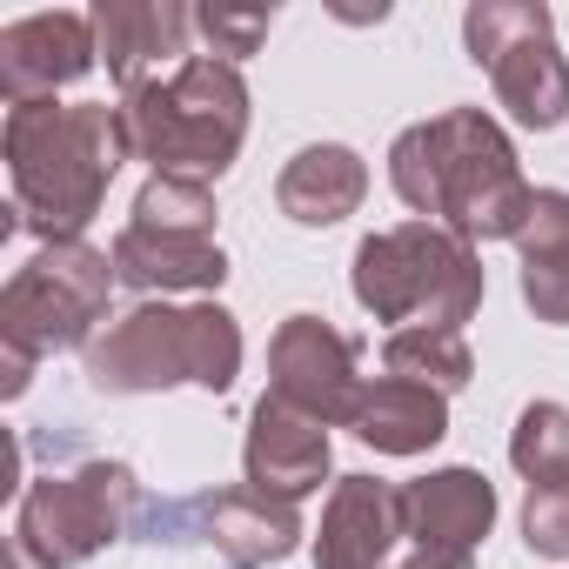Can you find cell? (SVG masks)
Instances as JSON below:
<instances>
[{"label":"cell","mask_w":569,"mask_h":569,"mask_svg":"<svg viewBox=\"0 0 569 569\" xmlns=\"http://www.w3.org/2000/svg\"><path fill=\"white\" fill-rule=\"evenodd\" d=\"M396 542H402V489L382 476H342L322 502L316 569H389Z\"/></svg>","instance_id":"9a60e30c"},{"label":"cell","mask_w":569,"mask_h":569,"mask_svg":"<svg viewBox=\"0 0 569 569\" xmlns=\"http://www.w3.org/2000/svg\"><path fill=\"white\" fill-rule=\"evenodd\" d=\"M88 21H94L101 68L121 81V94H134V88L161 81V68L174 74L188 61L194 8H181V0H101Z\"/></svg>","instance_id":"8fae6325"},{"label":"cell","mask_w":569,"mask_h":569,"mask_svg":"<svg viewBox=\"0 0 569 569\" xmlns=\"http://www.w3.org/2000/svg\"><path fill=\"white\" fill-rule=\"evenodd\" d=\"M376 456H422L449 436V396L422 389V382H402V376H376L362 389V409L349 422Z\"/></svg>","instance_id":"d6986e66"},{"label":"cell","mask_w":569,"mask_h":569,"mask_svg":"<svg viewBox=\"0 0 569 569\" xmlns=\"http://www.w3.org/2000/svg\"><path fill=\"white\" fill-rule=\"evenodd\" d=\"M94 61H101V48H94L88 14L54 8V14H28V21L0 28V94H8V108L54 101L61 88L94 74Z\"/></svg>","instance_id":"30bf717a"},{"label":"cell","mask_w":569,"mask_h":569,"mask_svg":"<svg viewBox=\"0 0 569 569\" xmlns=\"http://www.w3.org/2000/svg\"><path fill=\"white\" fill-rule=\"evenodd\" d=\"M389 181L416 221H436L462 241H516L536 201L509 134L482 108H442L402 128L389 148Z\"/></svg>","instance_id":"6da1fadb"},{"label":"cell","mask_w":569,"mask_h":569,"mask_svg":"<svg viewBox=\"0 0 569 569\" xmlns=\"http://www.w3.org/2000/svg\"><path fill=\"white\" fill-rule=\"evenodd\" d=\"M128 148V121L108 101H28L8 108V181L14 221L41 241H81L101 214Z\"/></svg>","instance_id":"7a4b0ae2"},{"label":"cell","mask_w":569,"mask_h":569,"mask_svg":"<svg viewBox=\"0 0 569 569\" xmlns=\"http://www.w3.org/2000/svg\"><path fill=\"white\" fill-rule=\"evenodd\" d=\"M522 542H529V556L569 562V476L529 482V496H522Z\"/></svg>","instance_id":"603a6c76"},{"label":"cell","mask_w":569,"mask_h":569,"mask_svg":"<svg viewBox=\"0 0 569 569\" xmlns=\"http://www.w3.org/2000/svg\"><path fill=\"white\" fill-rule=\"evenodd\" d=\"M382 369L402 376V382H422V389H436V396H456V389H469L476 356H469V342L449 336V329H389Z\"/></svg>","instance_id":"ffe728a7"},{"label":"cell","mask_w":569,"mask_h":569,"mask_svg":"<svg viewBox=\"0 0 569 569\" xmlns=\"http://www.w3.org/2000/svg\"><path fill=\"white\" fill-rule=\"evenodd\" d=\"M509 462H516L522 482H556V476H569V402L536 396V402L516 416V429H509Z\"/></svg>","instance_id":"7402d4cb"},{"label":"cell","mask_w":569,"mask_h":569,"mask_svg":"<svg viewBox=\"0 0 569 569\" xmlns=\"http://www.w3.org/2000/svg\"><path fill=\"white\" fill-rule=\"evenodd\" d=\"M362 194H369V168L342 141H309L274 174V208L296 228H336L362 208Z\"/></svg>","instance_id":"e0dca14e"},{"label":"cell","mask_w":569,"mask_h":569,"mask_svg":"<svg viewBox=\"0 0 569 569\" xmlns=\"http://www.w3.org/2000/svg\"><path fill=\"white\" fill-rule=\"evenodd\" d=\"M462 48L489 74L496 101L522 128H536V134L562 128V114H569V61L556 48V14L542 0H476L462 14Z\"/></svg>","instance_id":"52a82bcc"},{"label":"cell","mask_w":569,"mask_h":569,"mask_svg":"<svg viewBox=\"0 0 569 569\" xmlns=\"http://www.w3.org/2000/svg\"><path fill=\"white\" fill-rule=\"evenodd\" d=\"M8 569H48V562H41L28 542H8Z\"/></svg>","instance_id":"484cf974"},{"label":"cell","mask_w":569,"mask_h":569,"mask_svg":"<svg viewBox=\"0 0 569 569\" xmlns=\"http://www.w3.org/2000/svg\"><path fill=\"white\" fill-rule=\"evenodd\" d=\"M141 516V482L128 462H81L68 476H41L28 496H21V516H14V542H28L48 569H81L94 562L108 542H121Z\"/></svg>","instance_id":"ba28073f"},{"label":"cell","mask_w":569,"mask_h":569,"mask_svg":"<svg viewBox=\"0 0 569 569\" xmlns=\"http://www.w3.org/2000/svg\"><path fill=\"white\" fill-rule=\"evenodd\" d=\"M496 529V489L482 469H429L402 482V536L429 556H476Z\"/></svg>","instance_id":"5bb4252c"},{"label":"cell","mask_w":569,"mask_h":569,"mask_svg":"<svg viewBox=\"0 0 569 569\" xmlns=\"http://www.w3.org/2000/svg\"><path fill=\"white\" fill-rule=\"evenodd\" d=\"M128 148L154 174L221 181L248 141V81L221 54H188L174 74L121 94Z\"/></svg>","instance_id":"277c9868"},{"label":"cell","mask_w":569,"mask_h":569,"mask_svg":"<svg viewBox=\"0 0 569 569\" xmlns=\"http://www.w3.org/2000/svg\"><path fill=\"white\" fill-rule=\"evenodd\" d=\"M241 469H248V489L261 496H281V502H302L329 482L336 469V449H329V429L289 402L261 396L254 416H248V442H241Z\"/></svg>","instance_id":"7c38bea8"},{"label":"cell","mask_w":569,"mask_h":569,"mask_svg":"<svg viewBox=\"0 0 569 569\" xmlns=\"http://www.w3.org/2000/svg\"><path fill=\"white\" fill-rule=\"evenodd\" d=\"M188 516L201 522V542L221 556V569H268V562H289L302 549V509L281 496H261L248 482L194 496Z\"/></svg>","instance_id":"4fadbf2b"},{"label":"cell","mask_w":569,"mask_h":569,"mask_svg":"<svg viewBox=\"0 0 569 569\" xmlns=\"http://www.w3.org/2000/svg\"><path fill=\"white\" fill-rule=\"evenodd\" d=\"M522 254V302L536 322L569 329V194L562 188H536L529 221L516 234Z\"/></svg>","instance_id":"ac0fdd59"},{"label":"cell","mask_w":569,"mask_h":569,"mask_svg":"<svg viewBox=\"0 0 569 569\" xmlns=\"http://www.w3.org/2000/svg\"><path fill=\"white\" fill-rule=\"evenodd\" d=\"M402 569H476V556H429V549H416Z\"/></svg>","instance_id":"d4e9b609"},{"label":"cell","mask_w":569,"mask_h":569,"mask_svg":"<svg viewBox=\"0 0 569 569\" xmlns=\"http://www.w3.org/2000/svg\"><path fill=\"white\" fill-rule=\"evenodd\" d=\"M114 254L88 248V241H41V254L28 268H14V281L0 289V396H21L34 382L41 356L81 349L101 336L108 322V296H114Z\"/></svg>","instance_id":"5b68a950"},{"label":"cell","mask_w":569,"mask_h":569,"mask_svg":"<svg viewBox=\"0 0 569 569\" xmlns=\"http://www.w3.org/2000/svg\"><path fill=\"white\" fill-rule=\"evenodd\" d=\"M362 376H356V342L322 322V316H289L268 336V396L316 416L322 429H349L362 409Z\"/></svg>","instance_id":"9c48e42d"},{"label":"cell","mask_w":569,"mask_h":569,"mask_svg":"<svg viewBox=\"0 0 569 569\" xmlns=\"http://www.w3.org/2000/svg\"><path fill=\"white\" fill-rule=\"evenodd\" d=\"M114 274H121V289L134 296H214L221 281H228V254L221 241H181V234H148V228H121L114 234Z\"/></svg>","instance_id":"2e32d148"},{"label":"cell","mask_w":569,"mask_h":569,"mask_svg":"<svg viewBox=\"0 0 569 569\" xmlns=\"http://www.w3.org/2000/svg\"><path fill=\"white\" fill-rule=\"evenodd\" d=\"M194 28L208 34V48L221 61H241V54H254L268 41L274 8H228V0H214V8H194Z\"/></svg>","instance_id":"cb8c5ba5"},{"label":"cell","mask_w":569,"mask_h":569,"mask_svg":"<svg viewBox=\"0 0 569 569\" xmlns=\"http://www.w3.org/2000/svg\"><path fill=\"white\" fill-rule=\"evenodd\" d=\"M81 369L101 396H161L181 382L221 396L241 376V329L221 302H134L88 342Z\"/></svg>","instance_id":"3957f363"},{"label":"cell","mask_w":569,"mask_h":569,"mask_svg":"<svg viewBox=\"0 0 569 569\" xmlns=\"http://www.w3.org/2000/svg\"><path fill=\"white\" fill-rule=\"evenodd\" d=\"M349 289L376 322L462 336V322L482 309V254H476V241H462L436 221H402L356 248Z\"/></svg>","instance_id":"8992f818"},{"label":"cell","mask_w":569,"mask_h":569,"mask_svg":"<svg viewBox=\"0 0 569 569\" xmlns=\"http://www.w3.org/2000/svg\"><path fill=\"white\" fill-rule=\"evenodd\" d=\"M134 228L148 234H181V241H214V188L188 174H148L134 194Z\"/></svg>","instance_id":"44dd1931"}]
</instances>
